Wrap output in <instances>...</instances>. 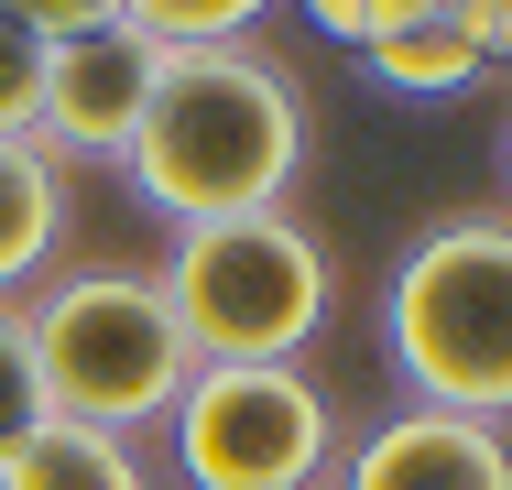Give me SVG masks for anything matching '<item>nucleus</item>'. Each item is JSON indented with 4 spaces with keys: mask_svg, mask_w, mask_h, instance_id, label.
Listing matches in <instances>:
<instances>
[{
    "mask_svg": "<svg viewBox=\"0 0 512 490\" xmlns=\"http://www.w3.org/2000/svg\"><path fill=\"white\" fill-rule=\"evenodd\" d=\"M360 66H371L393 98H458V88H480V77H491V55H480L458 22H404V33H371V44H360Z\"/></svg>",
    "mask_w": 512,
    "mask_h": 490,
    "instance_id": "10",
    "label": "nucleus"
},
{
    "mask_svg": "<svg viewBox=\"0 0 512 490\" xmlns=\"http://www.w3.org/2000/svg\"><path fill=\"white\" fill-rule=\"evenodd\" d=\"M44 66H55V44H44L22 11H0V142H33V109H44Z\"/></svg>",
    "mask_w": 512,
    "mask_h": 490,
    "instance_id": "13",
    "label": "nucleus"
},
{
    "mask_svg": "<svg viewBox=\"0 0 512 490\" xmlns=\"http://www.w3.org/2000/svg\"><path fill=\"white\" fill-rule=\"evenodd\" d=\"M327 44H371V0H295Z\"/></svg>",
    "mask_w": 512,
    "mask_h": 490,
    "instance_id": "15",
    "label": "nucleus"
},
{
    "mask_svg": "<svg viewBox=\"0 0 512 490\" xmlns=\"http://www.w3.org/2000/svg\"><path fill=\"white\" fill-rule=\"evenodd\" d=\"M0 490H153V469H142L131 436H99V425H66L55 414L33 447L0 458Z\"/></svg>",
    "mask_w": 512,
    "mask_h": 490,
    "instance_id": "9",
    "label": "nucleus"
},
{
    "mask_svg": "<svg viewBox=\"0 0 512 490\" xmlns=\"http://www.w3.org/2000/svg\"><path fill=\"white\" fill-rule=\"evenodd\" d=\"M0 11H22V22L44 33V44H77V33H109V22L131 11V0H0Z\"/></svg>",
    "mask_w": 512,
    "mask_h": 490,
    "instance_id": "14",
    "label": "nucleus"
},
{
    "mask_svg": "<svg viewBox=\"0 0 512 490\" xmlns=\"http://www.w3.org/2000/svg\"><path fill=\"white\" fill-rule=\"evenodd\" d=\"M153 77H164V44H142L131 22L55 44V66H44V109H33V142H44L55 164H120L131 131H142V109H153Z\"/></svg>",
    "mask_w": 512,
    "mask_h": 490,
    "instance_id": "6",
    "label": "nucleus"
},
{
    "mask_svg": "<svg viewBox=\"0 0 512 490\" xmlns=\"http://www.w3.org/2000/svg\"><path fill=\"white\" fill-rule=\"evenodd\" d=\"M273 0H131L120 22L142 33V44H164V55H186V44H251V22H262Z\"/></svg>",
    "mask_w": 512,
    "mask_h": 490,
    "instance_id": "11",
    "label": "nucleus"
},
{
    "mask_svg": "<svg viewBox=\"0 0 512 490\" xmlns=\"http://www.w3.org/2000/svg\"><path fill=\"white\" fill-rule=\"evenodd\" d=\"M153 284L175 305L186 360H306L327 338V316H338V262L295 207L175 229Z\"/></svg>",
    "mask_w": 512,
    "mask_h": 490,
    "instance_id": "3",
    "label": "nucleus"
},
{
    "mask_svg": "<svg viewBox=\"0 0 512 490\" xmlns=\"http://www.w3.org/2000/svg\"><path fill=\"white\" fill-rule=\"evenodd\" d=\"M502 175H512V131H502Z\"/></svg>",
    "mask_w": 512,
    "mask_h": 490,
    "instance_id": "17",
    "label": "nucleus"
},
{
    "mask_svg": "<svg viewBox=\"0 0 512 490\" xmlns=\"http://www.w3.org/2000/svg\"><path fill=\"white\" fill-rule=\"evenodd\" d=\"M338 447L349 414L306 360H197L164 414V458L186 490H327Z\"/></svg>",
    "mask_w": 512,
    "mask_h": 490,
    "instance_id": "5",
    "label": "nucleus"
},
{
    "mask_svg": "<svg viewBox=\"0 0 512 490\" xmlns=\"http://www.w3.org/2000/svg\"><path fill=\"white\" fill-rule=\"evenodd\" d=\"M44 425H55V403H44V371H33L22 305H0V458H11V447H33Z\"/></svg>",
    "mask_w": 512,
    "mask_h": 490,
    "instance_id": "12",
    "label": "nucleus"
},
{
    "mask_svg": "<svg viewBox=\"0 0 512 490\" xmlns=\"http://www.w3.org/2000/svg\"><path fill=\"white\" fill-rule=\"evenodd\" d=\"M55 240H66V164L44 142H0V305L55 273Z\"/></svg>",
    "mask_w": 512,
    "mask_h": 490,
    "instance_id": "8",
    "label": "nucleus"
},
{
    "mask_svg": "<svg viewBox=\"0 0 512 490\" xmlns=\"http://www.w3.org/2000/svg\"><path fill=\"white\" fill-rule=\"evenodd\" d=\"M327 490H512V436L469 425V414H436V403H404V414H382L338 447Z\"/></svg>",
    "mask_w": 512,
    "mask_h": 490,
    "instance_id": "7",
    "label": "nucleus"
},
{
    "mask_svg": "<svg viewBox=\"0 0 512 490\" xmlns=\"http://www.w3.org/2000/svg\"><path fill=\"white\" fill-rule=\"evenodd\" d=\"M22 338H33V371L44 403L66 425H99V436H142L175 414L186 392V338H175V305L153 273L131 262H88V273H44V294L22 305Z\"/></svg>",
    "mask_w": 512,
    "mask_h": 490,
    "instance_id": "4",
    "label": "nucleus"
},
{
    "mask_svg": "<svg viewBox=\"0 0 512 490\" xmlns=\"http://www.w3.org/2000/svg\"><path fill=\"white\" fill-rule=\"evenodd\" d=\"M120 175L164 229L295 207V186H306V88L262 44H186V55H164Z\"/></svg>",
    "mask_w": 512,
    "mask_h": 490,
    "instance_id": "1",
    "label": "nucleus"
},
{
    "mask_svg": "<svg viewBox=\"0 0 512 490\" xmlns=\"http://www.w3.org/2000/svg\"><path fill=\"white\" fill-rule=\"evenodd\" d=\"M382 349L414 403L512 425V207L436 218L382 284Z\"/></svg>",
    "mask_w": 512,
    "mask_h": 490,
    "instance_id": "2",
    "label": "nucleus"
},
{
    "mask_svg": "<svg viewBox=\"0 0 512 490\" xmlns=\"http://www.w3.org/2000/svg\"><path fill=\"white\" fill-rule=\"evenodd\" d=\"M458 0H371V33H404V22H447Z\"/></svg>",
    "mask_w": 512,
    "mask_h": 490,
    "instance_id": "16",
    "label": "nucleus"
}]
</instances>
